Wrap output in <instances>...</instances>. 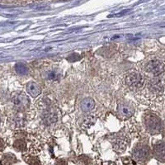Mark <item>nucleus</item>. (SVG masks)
<instances>
[{
  "mask_svg": "<svg viewBox=\"0 0 165 165\" xmlns=\"http://www.w3.org/2000/svg\"><path fill=\"white\" fill-rule=\"evenodd\" d=\"M145 126L152 134H157L161 131L163 128L162 121L159 117L154 114H147L145 117Z\"/></svg>",
  "mask_w": 165,
  "mask_h": 165,
  "instance_id": "1",
  "label": "nucleus"
},
{
  "mask_svg": "<svg viewBox=\"0 0 165 165\" xmlns=\"http://www.w3.org/2000/svg\"><path fill=\"white\" fill-rule=\"evenodd\" d=\"M12 101L16 108L19 111H25L30 106V100L27 96L23 92H17L13 93Z\"/></svg>",
  "mask_w": 165,
  "mask_h": 165,
  "instance_id": "2",
  "label": "nucleus"
},
{
  "mask_svg": "<svg viewBox=\"0 0 165 165\" xmlns=\"http://www.w3.org/2000/svg\"><path fill=\"white\" fill-rule=\"evenodd\" d=\"M150 149L148 145H138L133 150V157L138 161L146 162L150 158Z\"/></svg>",
  "mask_w": 165,
  "mask_h": 165,
  "instance_id": "3",
  "label": "nucleus"
},
{
  "mask_svg": "<svg viewBox=\"0 0 165 165\" xmlns=\"http://www.w3.org/2000/svg\"><path fill=\"white\" fill-rule=\"evenodd\" d=\"M125 82L128 87L133 89H140L144 85L143 77L140 74L135 73V72L129 74L125 78Z\"/></svg>",
  "mask_w": 165,
  "mask_h": 165,
  "instance_id": "4",
  "label": "nucleus"
},
{
  "mask_svg": "<svg viewBox=\"0 0 165 165\" xmlns=\"http://www.w3.org/2000/svg\"><path fill=\"white\" fill-rule=\"evenodd\" d=\"M145 70L146 72L154 74V76H158L162 74L164 71V64L162 61L158 59H153L149 61L145 66Z\"/></svg>",
  "mask_w": 165,
  "mask_h": 165,
  "instance_id": "5",
  "label": "nucleus"
},
{
  "mask_svg": "<svg viewBox=\"0 0 165 165\" xmlns=\"http://www.w3.org/2000/svg\"><path fill=\"white\" fill-rule=\"evenodd\" d=\"M118 113L124 117H131L134 114V108L127 102H120L118 106Z\"/></svg>",
  "mask_w": 165,
  "mask_h": 165,
  "instance_id": "6",
  "label": "nucleus"
},
{
  "mask_svg": "<svg viewBox=\"0 0 165 165\" xmlns=\"http://www.w3.org/2000/svg\"><path fill=\"white\" fill-rule=\"evenodd\" d=\"M27 90L28 93L33 97V98H37V96H39L41 93V88L39 85L33 81H30L27 84Z\"/></svg>",
  "mask_w": 165,
  "mask_h": 165,
  "instance_id": "7",
  "label": "nucleus"
},
{
  "mask_svg": "<svg viewBox=\"0 0 165 165\" xmlns=\"http://www.w3.org/2000/svg\"><path fill=\"white\" fill-rule=\"evenodd\" d=\"M154 156L157 160H159L161 162H164L165 154H164V144L163 143H160L157 144L154 148Z\"/></svg>",
  "mask_w": 165,
  "mask_h": 165,
  "instance_id": "8",
  "label": "nucleus"
},
{
  "mask_svg": "<svg viewBox=\"0 0 165 165\" xmlns=\"http://www.w3.org/2000/svg\"><path fill=\"white\" fill-rule=\"evenodd\" d=\"M94 106H95L94 100L91 98H85L81 102V109L85 112L92 111L94 108Z\"/></svg>",
  "mask_w": 165,
  "mask_h": 165,
  "instance_id": "9",
  "label": "nucleus"
},
{
  "mask_svg": "<svg viewBox=\"0 0 165 165\" xmlns=\"http://www.w3.org/2000/svg\"><path fill=\"white\" fill-rule=\"evenodd\" d=\"M15 70L20 75H27L29 73L28 67L26 64H23V63H17V64H16V65H15Z\"/></svg>",
  "mask_w": 165,
  "mask_h": 165,
  "instance_id": "10",
  "label": "nucleus"
},
{
  "mask_svg": "<svg viewBox=\"0 0 165 165\" xmlns=\"http://www.w3.org/2000/svg\"><path fill=\"white\" fill-rule=\"evenodd\" d=\"M126 141L124 140H118L117 141H115L113 144V147L116 151L117 152H123L126 149Z\"/></svg>",
  "mask_w": 165,
  "mask_h": 165,
  "instance_id": "11",
  "label": "nucleus"
},
{
  "mask_svg": "<svg viewBox=\"0 0 165 165\" xmlns=\"http://www.w3.org/2000/svg\"><path fill=\"white\" fill-rule=\"evenodd\" d=\"M56 120H57V117H56V115L55 114V113H52V112H47V113H45V117H44V120H45V124L50 125V124L56 122Z\"/></svg>",
  "mask_w": 165,
  "mask_h": 165,
  "instance_id": "12",
  "label": "nucleus"
},
{
  "mask_svg": "<svg viewBox=\"0 0 165 165\" xmlns=\"http://www.w3.org/2000/svg\"><path fill=\"white\" fill-rule=\"evenodd\" d=\"M15 149L18 150V151H24L27 149V144L24 140H16L13 144Z\"/></svg>",
  "mask_w": 165,
  "mask_h": 165,
  "instance_id": "13",
  "label": "nucleus"
},
{
  "mask_svg": "<svg viewBox=\"0 0 165 165\" xmlns=\"http://www.w3.org/2000/svg\"><path fill=\"white\" fill-rule=\"evenodd\" d=\"M3 160H5V162L9 164H11L13 163H14L16 161V158L14 155L11 154H7L5 155H3Z\"/></svg>",
  "mask_w": 165,
  "mask_h": 165,
  "instance_id": "14",
  "label": "nucleus"
},
{
  "mask_svg": "<svg viewBox=\"0 0 165 165\" xmlns=\"http://www.w3.org/2000/svg\"><path fill=\"white\" fill-rule=\"evenodd\" d=\"M81 59V57H80V56L78 55V54H76V53H74V54H71V55H70V56L67 57V59L69 60V61L70 62H75V61H78V59Z\"/></svg>",
  "mask_w": 165,
  "mask_h": 165,
  "instance_id": "15",
  "label": "nucleus"
},
{
  "mask_svg": "<svg viewBox=\"0 0 165 165\" xmlns=\"http://www.w3.org/2000/svg\"><path fill=\"white\" fill-rule=\"evenodd\" d=\"M79 160H80V161H81L82 163H84V164L85 165L89 164L90 162H91V160H90L89 158L87 156H85V155H83V156L80 157Z\"/></svg>",
  "mask_w": 165,
  "mask_h": 165,
  "instance_id": "16",
  "label": "nucleus"
},
{
  "mask_svg": "<svg viewBox=\"0 0 165 165\" xmlns=\"http://www.w3.org/2000/svg\"><path fill=\"white\" fill-rule=\"evenodd\" d=\"M48 77H49V78L51 79V80H56V79H57L58 77H59V74H56V72H54V71H51V73L48 74Z\"/></svg>",
  "mask_w": 165,
  "mask_h": 165,
  "instance_id": "17",
  "label": "nucleus"
},
{
  "mask_svg": "<svg viewBox=\"0 0 165 165\" xmlns=\"http://www.w3.org/2000/svg\"><path fill=\"white\" fill-rule=\"evenodd\" d=\"M29 163L31 165H40V162L37 158H31L29 160Z\"/></svg>",
  "mask_w": 165,
  "mask_h": 165,
  "instance_id": "18",
  "label": "nucleus"
},
{
  "mask_svg": "<svg viewBox=\"0 0 165 165\" xmlns=\"http://www.w3.org/2000/svg\"><path fill=\"white\" fill-rule=\"evenodd\" d=\"M56 165H67V163H66V162H65L64 160H59L58 162L56 163Z\"/></svg>",
  "mask_w": 165,
  "mask_h": 165,
  "instance_id": "19",
  "label": "nucleus"
},
{
  "mask_svg": "<svg viewBox=\"0 0 165 165\" xmlns=\"http://www.w3.org/2000/svg\"><path fill=\"white\" fill-rule=\"evenodd\" d=\"M4 149V142L3 141V140L0 139V150H3Z\"/></svg>",
  "mask_w": 165,
  "mask_h": 165,
  "instance_id": "20",
  "label": "nucleus"
},
{
  "mask_svg": "<svg viewBox=\"0 0 165 165\" xmlns=\"http://www.w3.org/2000/svg\"><path fill=\"white\" fill-rule=\"evenodd\" d=\"M0 164H1V163H0Z\"/></svg>",
  "mask_w": 165,
  "mask_h": 165,
  "instance_id": "21",
  "label": "nucleus"
},
{
  "mask_svg": "<svg viewBox=\"0 0 165 165\" xmlns=\"http://www.w3.org/2000/svg\"><path fill=\"white\" fill-rule=\"evenodd\" d=\"M0 121H1V120H0Z\"/></svg>",
  "mask_w": 165,
  "mask_h": 165,
  "instance_id": "22",
  "label": "nucleus"
}]
</instances>
